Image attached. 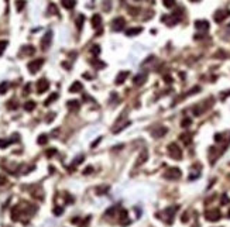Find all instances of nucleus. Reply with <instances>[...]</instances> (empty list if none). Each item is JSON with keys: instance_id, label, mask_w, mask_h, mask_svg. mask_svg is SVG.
<instances>
[{"instance_id": "1", "label": "nucleus", "mask_w": 230, "mask_h": 227, "mask_svg": "<svg viewBox=\"0 0 230 227\" xmlns=\"http://www.w3.org/2000/svg\"><path fill=\"white\" fill-rule=\"evenodd\" d=\"M168 154H169V157L174 158V159H181V158H182V150H181L175 143H171L168 145Z\"/></svg>"}, {"instance_id": "2", "label": "nucleus", "mask_w": 230, "mask_h": 227, "mask_svg": "<svg viewBox=\"0 0 230 227\" xmlns=\"http://www.w3.org/2000/svg\"><path fill=\"white\" fill-rule=\"evenodd\" d=\"M165 178L169 181H176L179 179L181 176H182V172H181V169L179 168H169L168 171H165Z\"/></svg>"}, {"instance_id": "3", "label": "nucleus", "mask_w": 230, "mask_h": 227, "mask_svg": "<svg viewBox=\"0 0 230 227\" xmlns=\"http://www.w3.org/2000/svg\"><path fill=\"white\" fill-rule=\"evenodd\" d=\"M43 64H44V59H34V61H30L28 65H27V68H28L30 73H37L38 71H40V68L43 66Z\"/></svg>"}, {"instance_id": "4", "label": "nucleus", "mask_w": 230, "mask_h": 227, "mask_svg": "<svg viewBox=\"0 0 230 227\" xmlns=\"http://www.w3.org/2000/svg\"><path fill=\"white\" fill-rule=\"evenodd\" d=\"M51 41H52V31H47L41 38V49L47 51L50 45H51Z\"/></svg>"}, {"instance_id": "5", "label": "nucleus", "mask_w": 230, "mask_h": 227, "mask_svg": "<svg viewBox=\"0 0 230 227\" xmlns=\"http://www.w3.org/2000/svg\"><path fill=\"white\" fill-rule=\"evenodd\" d=\"M205 216H206V220H209V222H217L222 217V214H220V212L217 209H212L205 213Z\"/></svg>"}, {"instance_id": "6", "label": "nucleus", "mask_w": 230, "mask_h": 227, "mask_svg": "<svg viewBox=\"0 0 230 227\" xmlns=\"http://www.w3.org/2000/svg\"><path fill=\"white\" fill-rule=\"evenodd\" d=\"M229 16H230L229 10H219L213 14V20H215L216 23H222V21H224L226 17H229Z\"/></svg>"}, {"instance_id": "7", "label": "nucleus", "mask_w": 230, "mask_h": 227, "mask_svg": "<svg viewBox=\"0 0 230 227\" xmlns=\"http://www.w3.org/2000/svg\"><path fill=\"white\" fill-rule=\"evenodd\" d=\"M48 89H50V82L47 81V79H40V81L37 82V92L38 93H44V92H47Z\"/></svg>"}, {"instance_id": "8", "label": "nucleus", "mask_w": 230, "mask_h": 227, "mask_svg": "<svg viewBox=\"0 0 230 227\" xmlns=\"http://www.w3.org/2000/svg\"><path fill=\"white\" fill-rule=\"evenodd\" d=\"M124 24H126L124 18L123 17H117V18H114L113 21H112V28H113L114 31H120V30L124 28Z\"/></svg>"}, {"instance_id": "9", "label": "nucleus", "mask_w": 230, "mask_h": 227, "mask_svg": "<svg viewBox=\"0 0 230 227\" xmlns=\"http://www.w3.org/2000/svg\"><path fill=\"white\" fill-rule=\"evenodd\" d=\"M195 27H196L198 30H203V31H208V30H209V23L206 21V20H198V21L195 23Z\"/></svg>"}, {"instance_id": "10", "label": "nucleus", "mask_w": 230, "mask_h": 227, "mask_svg": "<svg viewBox=\"0 0 230 227\" xmlns=\"http://www.w3.org/2000/svg\"><path fill=\"white\" fill-rule=\"evenodd\" d=\"M82 89H83L82 83H80L79 81H76V82H73V83L71 85L69 92H71V93H78V92H82Z\"/></svg>"}, {"instance_id": "11", "label": "nucleus", "mask_w": 230, "mask_h": 227, "mask_svg": "<svg viewBox=\"0 0 230 227\" xmlns=\"http://www.w3.org/2000/svg\"><path fill=\"white\" fill-rule=\"evenodd\" d=\"M92 26H93V28H100V26H102V17L99 14H95L92 17Z\"/></svg>"}, {"instance_id": "12", "label": "nucleus", "mask_w": 230, "mask_h": 227, "mask_svg": "<svg viewBox=\"0 0 230 227\" xmlns=\"http://www.w3.org/2000/svg\"><path fill=\"white\" fill-rule=\"evenodd\" d=\"M128 76V72L127 71H123V72H120L119 75H117V78H116V85H121L124 82V79Z\"/></svg>"}, {"instance_id": "13", "label": "nucleus", "mask_w": 230, "mask_h": 227, "mask_svg": "<svg viewBox=\"0 0 230 227\" xmlns=\"http://www.w3.org/2000/svg\"><path fill=\"white\" fill-rule=\"evenodd\" d=\"M167 131H168V130H167L165 127H158V128H155V130L153 131V136L157 137V138H160V137H162Z\"/></svg>"}, {"instance_id": "14", "label": "nucleus", "mask_w": 230, "mask_h": 227, "mask_svg": "<svg viewBox=\"0 0 230 227\" xmlns=\"http://www.w3.org/2000/svg\"><path fill=\"white\" fill-rule=\"evenodd\" d=\"M61 3L62 6L65 9H68V10H71V9L75 7V4H76V2L75 0H61Z\"/></svg>"}, {"instance_id": "15", "label": "nucleus", "mask_w": 230, "mask_h": 227, "mask_svg": "<svg viewBox=\"0 0 230 227\" xmlns=\"http://www.w3.org/2000/svg\"><path fill=\"white\" fill-rule=\"evenodd\" d=\"M143 31V27H135V28H128L126 30V35L132 37V35H135V34H140Z\"/></svg>"}, {"instance_id": "16", "label": "nucleus", "mask_w": 230, "mask_h": 227, "mask_svg": "<svg viewBox=\"0 0 230 227\" xmlns=\"http://www.w3.org/2000/svg\"><path fill=\"white\" fill-rule=\"evenodd\" d=\"M57 99H58V93H52L50 97H47V99H45L44 104H45V106H50V104H51L54 100H57Z\"/></svg>"}, {"instance_id": "17", "label": "nucleus", "mask_w": 230, "mask_h": 227, "mask_svg": "<svg viewBox=\"0 0 230 227\" xmlns=\"http://www.w3.org/2000/svg\"><path fill=\"white\" fill-rule=\"evenodd\" d=\"M24 109H26L27 112H33V110L35 109V102H33V100H28V102H26V104H24Z\"/></svg>"}, {"instance_id": "18", "label": "nucleus", "mask_w": 230, "mask_h": 227, "mask_svg": "<svg viewBox=\"0 0 230 227\" xmlns=\"http://www.w3.org/2000/svg\"><path fill=\"white\" fill-rule=\"evenodd\" d=\"M68 109L78 110L79 109V102H78V100H71V102H68Z\"/></svg>"}, {"instance_id": "19", "label": "nucleus", "mask_w": 230, "mask_h": 227, "mask_svg": "<svg viewBox=\"0 0 230 227\" xmlns=\"http://www.w3.org/2000/svg\"><path fill=\"white\" fill-rule=\"evenodd\" d=\"M24 6H26V0H16V9H17V11H21L24 9Z\"/></svg>"}, {"instance_id": "20", "label": "nucleus", "mask_w": 230, "mask_h": 227, "mask_svg": "<svg viewBox=\"0 0 230 227\" xmlns=\"http://www.w3.org/2000/svg\"><path fill=\"white\" fill-rule=\"evenodd\" d=\"M37 143L40 144V145H45V144L48 143V137L45 136V134H41V136L38 137V140H37Z\"/></svg>"}, {"instance_id": "21", "label": "nucleus", "mask_w": 230, "mask_h": 227, "mask_svg": "<svg viewBox=\"0 0 230 227\" xmlns=\"http://www.w3.org/2000/svg\"><path fill=\"white\" fill-rule=\"evenodd\" d=\"M9 89V83L7 82H2L0 83V95H3V93H6Z\"/></svg>"}, {"instance_id": "22", "label": "nucleus", "mask_w": 230, "mask_h": 227, "mask_svg": "<svg viewBox=\"0 0 230 227\" xmlns=\"http://www.w3.org/2000/svg\"><path fill=\"white\" fill-rule=\"evenodd\" d=\"M13 143V140H0V148H6Z\"/></svg>"}, {"instance_id": "23", "label": "nucleus", "mask_w": 230, "mask_h": 227, "mask_svg": "<svg viewBox=\"0 0 230 227\" xmlns=\"http://www.w3.org/2000/svg\"><path fill=\"white\" fill-rule=\"evenodd\" d=\"M144 79H146V76H143V75H139V76L134 78V83H135V85H141L143 82H144Z\"/></svg>"}, {"instance_id": "24", "label": "nucleus", "mask_w": 230, "mask_h": 227, "mask_svg": "<svg viewBox=\"0 0 230 227\" xmlns=\"http://www.w3.org/2000/svg\"><path fill=\"white\" fill-rule=\"evenodd\" d=\"M83 21H85V17L82 14L78 17V21H76V26H78V30H80L82 28V24H83Z\"/></svg>"}, {"instance_id": "25", "label": "nucleus", "mask_w": 230, "mask_h": 227, "mask_svg": "<svg viewBox=\"0 0 230 227\" xmlns=\"http://www.w3.org/2000/svg\"><path fill=\"white\" fill-rule=\"evenodd\" d=\"M7 44H9L7 41H4V40H3V41H0V55H2V54L4 52V49H6Z\"/></svg>"}, {"instance_id": "26", "label": "nucleus", "mask_w": 230, "mask_h": 227, "mask_svg": "<svg viewBox=\"0 0 230 227\" xmlns=\"http://www.w3.org/2000/svg\"><path fill=\"white\" fill-rule=\"evenodd\" d=\"M181 140H182V141H184L185 144H189V143H191V140H192V138H191L189 134H182V136H181Z\"/></svg>"}, {"instance_id": "27", "label": "nucleus", "mask_w": 230, "mask_h": 227, "mask_svg": "<svg viewBox=\"0 0 230 227\" xmlns=\"http://www.w3.org/2000/svg\"><path fill=\"white\" fill-rule=\"evenodd\" d=\"M174 4H175V0H164V6H165V7L171 9V7H174Z\"/></svg>"}, {"instance_id": "28", "label": "nucleus", "mask_w": 230, "mask_h": 227, "mask_svg": "<svg viewBox=\"0 0 230 227\" xmlns=\"http://www.w3.org/2000/svg\"><path fill=\"white\" fill-rule=\"evenodd\" d=\"M191 123H192V120H191V119H184V120L181 121V126H182V127H189Z\"/></svg>"}, {"instance_id": "29", "label": "nucleus", "mask_w": 230, "mask_h": 227, "mask_svg": "<svg viewBox=\"0 0 230 227\" xmlns=\"http://www.w3.org/2000/svg\"><path fill=\"white\" fill-rule=\"evenodd\" d=\"M106 191H109V186H102V188H98V189H96V192H98L99 195H103Z\"/></svg>"}, {"instance_id": "30", "label": "nucleus", "mask_w": 230, "mask_h": 227, "mask_svg": "<svg viewBox=\"0 0 230 227\" xmlns=\"http://www.w3.org/2000/svg\"><path fill=\"white\" fill-rule=\"evenodd\" d=\"M146 158H147V151H144V155H141V157H140V161L137 162V167H139V165L141 164V162L146 161Z\"/></svg>"}, {"instance_id": "31", "label": "nucleus", "mask_w": 230, "mask_h": 227, "mask_svg": "<svg viewBox=\"0 0 230 227\" xmlns=\"http://www.w3.org/2000/svg\"><path fill=\"white\" fill-rule=\"evenodd\" d=\"M7 182V179H6V176H3V175H0V186H3L4 183Z\"/></svg>"}, {"instance_id": "32", "label": "nucleus", "mask_w": 230, "mask_h": 227, "mask_svg": "<svg viewBox=\"0 0 230 227\" xmlns=\"http://www.w3.org/2000/svg\"><path fill=\"white\" fill-rule=\"evenodd\" d=\"M62 212H64V210H62V207H55V209H54V213L57 214V216H58V214H61Z\"/></svg>"}, {"instance_id": "33", "label": "nucleus", "mask_w": 230, "mask_h": 227, "mask_svg": "<svg viewBox=\"0 0 230 227\" xmlns=\"http://www.w3.org/2000/svg\"><path fill=\"white\" fill-rule=\"evenodd\" d=\"M54 154H57V150H50V151H47V155H48V157H52Z\"/></svg>"}, {"instance_id": "34", "label": "nucleus", "mask_w": 230, "mask_h": 227, "mask_svg": "<svg viewBox=\"0 0 230 227\" xmlns=\"http://www.w3.org/2000/svg\"><path fill=\"white\" fill-rule=\"evenodd\" d=\"M82 159H83V155H80V157H78V158H76V161L73 162V164H75V165L80 164V162H82Z\"/></svg>"}, {"instance_id": "35", "label": "nucleus", "mask_w": 230, "mask_h": 227, "mask_svg": "<svg viewBox=\"0 0 230 227\" xmlns=\"http://www.w3.org/2000/svg\"><path fill=\"white\" fill-rule=\"evenodd\" d=\"M227 202H229V198H227L226 195H223V199H222V203L223 205H224V203H227Z\"/></svg>"}, {"instance_id": "36", "label": "nucleus", "mask_w": 230, "mask_h": 227, "mask_svg": "<svg viewBox=\"0 0 230 227\" xmlns=\"http://www.w3.org/2000/svg\"><path fill=\"white\" fill-rule=\"evenodd\" d=\"M222 138H223L222 134H216V136H215V140H216V141H220Z\"/></svg>"}, {"instance_id": "37", "label": "nucleus", "mask_w": 230, "mask_h": 227, "mask_svg": "<svg viewBox=\"0 0 230 227\" xmlns=\"http://www.w3.org/2000/svg\"><path fill=\"white\" fill-rule=\"evenodd\" d=\"M92 172V167H88V168L83 171V174H91Z\"/></svg>"}, {"instance_id": "38", "label": "nucleus", "mask_w": 230, "mask_h": 227, "mask_svg": "<svg viewBox=\"0 0 230 227\" xmlns=\"http://www.w3.org/2000/svg\"><path fill=\"white\" fill-rule=\"evenodd\" d=\"M92 51L95 52V54H99V51H100V49H99V47H98V45H95V48H93Z\"/></svg>"}, {"instance_id": "39", "label": "nucleus", "mask_w": 230, "mask_h": 227, "mask_svg": "<svg viewBox=\"0 0 230 227\" xmlns=\"http://www.w3.org/2000/svg\"><path fill=\"white\" fill-rule=\"evenodd\" d=\"M186 216H188V213H184V217H182V222H184V223H186V220H188V217H186Z\"/></svg>"}, {"instance_id": "40", "label": "nucleus", "mask_w": 230, "mask_h": 227, "mask_svg": "<svg viewBox=\"0 0 230 227\" xmlns=\"http://www.w3.org/2000/svg\"><path fill=\"white\" fill-rule=\"evenodd\" d=\"M28 90H30V85H27L26 88H24V93H28Z\"/></svg>"}, {"instance_id": "41", "label": "nucleus", "mask_w": 230, "mask_h": 227, "mask_svg": "<svg viewBox=\"0 0 230 227\" xmlns=\"http://www.w3.org/2000/svg\"><path fill=\"white\" fill-rule=\"evenodd\" d=\"M227 216H229V217H230V210H229V213H227Z\"/></svg>"}, {"instance_id": "42", "label": "nucleus", "mask_w": 230, "mask_h": 227, "mask_svg": "<svg viewBox=\"0 0 230 227\" xmlns=\"http://www.w3.org/2000/svg\"><path fill=\"white\" fill-rule=\"evenodd\" d=\"M191 2H199V0H191Z\"/></svg>"}]
</instances>
